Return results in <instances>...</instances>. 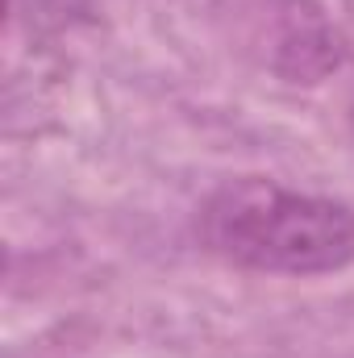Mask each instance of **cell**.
<instances>
[{
  "label": "cell",
  "instance_id": "cell-3",
  "mask_svg": "<svg viewBox=\"0 0 354 358\" xmlns=\"http://www.w3.org/2000/svg\"><path fill=\"white\" fill-rule=\"evenodd\" d=\"M92 0H13V8H29L34 25H67L76 13H88Z\"/></svg>",
  "mask_w": 354,
  "mask_h": 358
},
{
  "label": "cell",
  "instance_id": "cell-1",
  "mask_svg": "<svg viewBox=\"0 0 354 358\" xmlns=\"http://www.w3.org/2000/svg\"><path fill=\"white\" fill-rule=\"evenodd\" d=\"M204 250L263 275H330L354 263V208L330 196L242 176L221 183L196 217Z\"/></svg>",
  "mask_w": 354,
  "mask_h": 358
},
{
  "label": "cell",
  "instance_id": "cell-2",
  "mask_svg": "<svg viewBox=\"0 0 354 358\" xmlns=\"http://www.w3.org/2000/svg\"><path fill=\"white\" fill-rule=\"evenodd\" d=\"M267 67L288 84H321L342 67V38L313 0H267Z\"/></svg>",
  "mask_w": 354,
  "mask_h": 358
}]
</instances>
